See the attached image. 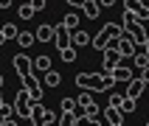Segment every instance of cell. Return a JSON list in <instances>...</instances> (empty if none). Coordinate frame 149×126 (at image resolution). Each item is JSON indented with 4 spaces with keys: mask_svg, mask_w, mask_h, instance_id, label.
I'll return each mask as SVG.
<instances>
[{
    "mask_svg": "<svg viewBox=\"0 0 149 126\" xmlns=\"http://www.w3.org/2000/svg\"><path fill=\"white\" fill-rule=\"evenodd\" d=\"M0 34H3V36H6V42H8V39H14V36H17L20 31H17V25H11V23H3V25H0Z\"/></svg>",
    "mask_w": 149,
    "mask_h": 126,
    "instance_id": "603a6c76",
    "label": "cell"
},
{
    "mask_svg": "<svg viewBox=\"0 0 149 126\" xmlns=\"http://www.w3.org/2000/svg\"><path fill=\"white\" fill-rule=\"evenodd\" d=\"M14 6V0H0V8H11Z\"/></svg>",
    "mask_w": 149,
    "mask_h": 126,
    "instance_id": "836d02e7",
    "label": "cell"
},
{
    "mask_svg": "<svg viewBox=\"0 0 149 126\" xmlns=\"http://www.w3.org/2000/svg\"><path fill=\"white\" fill-rule=\"evenodd\" d=\"M104 120H107V123H124V115H121V109L107 107L104 109Z\"/></svg>",
    "mask_w": 149,
    "mask_h": 126,
    "instance_id": "e0dca14e",
    "label": "cell"
},
{
    "mask_svg": "<svg viewBox=\"0 0 149 126\" xmlns=\"http://www.w3.org/2000/svg\"><path fill=\"white\" fill-rule=\"evenodd\" d=\"M11 65H14V73L23 78L25 73H31V59L25 56V53H17L14 59H11Z\"/></svg>",
    "mask_w": 149,
    "mask_h": 126,
    "instance_id": "52a82bcc",
    "label": "cell"
},
{
    "mask_svg": "<svg viewBox=\"0 0 149 126\" xmlns=\"http://www.w3.org/2000/svg\"><path fill=\"white\" fill-rule=\"evenodd\" d=\"M31 123H34V126H45V123L40 120V118H31Z\"/></svg>",
    "mask_w": 149,
    "mask_h": 126,
    "instance_id": "e575fe53",
    "label": "cell"
},
{
    "mask_svg": "<svg viewBox=\"0 0 149 126\" xmlns=\"http://www.w3.org/2000/svg\"><path fill=\"white\" fill-rule=\"evenodd\" d=\"M3 126H17V123H14V120H6V123H3Z\"/></svg>",
    "mask_w": 149,
    "mask_h": 126,
    "instance_id": "8d00e7d4",
    "label": "cell"
},
{
    "mask_svg": "<svg viewBox=\"0 0 149 126\" xmlns=\"http://www.w3.org/2000/svg\"><path fill=\"white\" fill-rule=\"evenodd\" d=\"M124 8L127 11H135L138 20H149V6H143L141 0H124Z\"/></svg>",
    "mask_w": 149,
    "mask_h": 126,
    "instance_id": "ba28073f",
    "label": "cell"
},
{
    "mask_svg": "<svg viewBox=\"0 0 149 126\" xmlns=\"http://www.w3.org/2000/svg\"><path fill=\"white\" fill-rule=\"evenodd\" d=\"M62 84V76L51 67V70H45V87H59Z\"/></svg>",
    "mask_w": 149,
    "mask_h": 126,
    "instance_id": "d6986e66",
    "label": "cell"
},
{
    "mask_svg": "<svg viewBox=\"0 0 149 126\" xmlns=\"http://www.w3.org/2000/svg\"><path fill=\"white\" fill-rule=\"evenodd\" d=\"M82 11H84V17H87V20H96V17H99V3H96V0H84L82 3Z\"/></svg>",
    "mask_w": 149,
    "mask_h": 126,
    "instance_id": "9a60e30c",
    "label": "cell"
},
{
    "mask_svg": "<svg viewBox=\"0 0 149 126\" xmlns=\"http://www.w3.org/2000/svg\"><path fill=\"white\" fill-rule=\"evenodd\" d=\"M34 39H37V42H51V39H54V25L42 23L40 28H37V34H34Z\"/></svg>",
    "mask_w": 149,
    "mask_h": 126,
    "instance_id": "7c38bea8",
    "label": "cell"
},
{
    "mask_svg": "<svg viewBox=\"0 0 149 126\" xmlns=\"http://www.w3.org/2000/svg\"><path fill=\"white\" fill-rule=\"evenodd\" d=\"M0 45H6V36H3V34H0Z\"/></svg>",
    "mask_w": 149,
    "mask_h": 126,
    "instance_id": "74e56055",
    "label": "cell"
},
{
    "mask_svg": "<svg viewBox=\"0 0 149 126\" xmlns=\"http://www.w3.org/2000/svg\"><path fill=\"white\" fill-rule=\"evenodd\" d=\"M90 45H93V48H96V50H104V48H107V45H110V34L104 31V28H101V31H99V34H96V36H93V39H90Z\"/></svg>",
    "mask_w": 149,
    "mask_h": 126,
    "instance_id": "5bb4252c",
    "label": "cell"
},
{
    "mask_svg": "<svg viewBox=\"0 0 149 126\" xmlns=\"http://www.w3.org/2000/svg\"><path fill=\"white\" fill-rule=\"evenodd\" d=\"M51 70V56H37V62H31V73H45Z\"/></svg>",
    "mask_w": 149,
    "mask_h": 126,
    "instance_id": "2e32d148",
    "label": "cell"
},
{
    "mask_svg": "<svg viewBox=\"0 0 149 126\" xmlns=\"http://www.w3.org/2000/svg\"><path fill=\"white\" fill-rule=\"evenodd\" d=\"M70 48H84V45H90V34L84 31V28H76V31H70V42H68Z\"/></svg>",
    "mask_w": 149,
    "mask_h": 126,
    "instance_id": "8992f818",
    "label": "cell"
},
{
    "mask_svg": "<svg viewBox=\"0 0 149 126\" xmlns=\"http://www.w3.org/2000/svg\"><path fill=\"white\" fill-rule=\"evenodd\" d=\"M110 76H113L116 81H124V84H127L130 78H132V67H124L121 62H118V65L113 67V73H110Z\"/></svg>",
    "mask_w": 149,
    "mask_h": 126,
    "instance_id": "8fae6325",
    "label": "cell"
},
{
    "mask_svg": "<svg viewBox=\"0 0 149 126\" xmlns=\"http://www.w3.org/2000/svg\"><path fill=\"white\" fill-rule=\"evenodd\" d=\"M6 120H14V107L11 104H0V126Z\"/></svg>",
    "mask_w": 149,
    "mask_h": 126,
    "instance_id": "44dd1931",
    "label": "cell"
},
{
    "mask_svg": "<svg viewBox=\"0 0 149 126\" xmlns=\"http://www.w3.org/2000/svg\"><path fill=\"white\" fill-rule=\"evenodd\" d=\"M28 3H31L34 11H45V6H48V0H28Z\"/></svg>",
    "mask_w": 149,
    "mask_h": 126,
    "instance_id": "4dcf8cb0",
    "label": "cell"
},
{
    "mask_svg": "<svg viewBox=\"0 0 149 126\" xmlns=\"http://www.w3.org/2000/svg\"><path fill=\"white\" fill-rule=\"evenodd\" d=\"M135 107H138V101L124 95V101H121V107H118V109H121V115H130V112H135Z\"/></svg>",
    "mask_w": 149,
    "mask_h": 126,
    "instance_id": "d4e9b609",
    "label": "cell"
},
{
    "mask_svg": "<svg viewBox=\"0 0 149 126\" xmlns=\"http://www.w3.org/2000/svg\"><path fill=\"white\" fill-rule=\"evenodd\" d=\"M59 56H62V62H76V48H70V45H65V48H59Z\"/></svg>",
    "mask_w": 149,
    "mask_h": 126,
    "instance_id": "cb8c5ba5",
    "label": "cell"
},
{
    "mask_svg": "<svg viewBox=\"0 0 149 126\" xmlns=\"http://www.w3.org/2000/svg\"><path fill=\"white\" fill-rule=\"evenodd\" d=\"M101 53H104V62H101V65H110V67H116L118 62L124 59L121 53H118V48H116V45H110V48H104Z\"/></svg>",
    "mask_w": 149,
    "mask_h": 126,
    "instance_id": "30bf717a",
    "label": "cell"
},
{
    "mask_svg": "<svg viewBox=\"0 0 149 126\" xmlns=\"http://www.w3.org/2000/svg\"><path fill=\"white\" fill-rule=\"evenodd\" d=\"M90 126H101V123H99V120H90Z\"/></svg>",
    "mask_w": 149,
    "mask_h": 126,
    "instance_id": "f35d334b",
    "label": "cell"
},
{
    "mask_svg": "<svg viewBox=\"0 0 149 126\" xmlns=\"http://www.w3.org/2000/svg\"><path fill=\"white\" fill-rule=\"evenodd\" d=\"M54 45H56V48H65L68 42H70V31H68V28H62V25H54Z\"/></svg>",
    "mask_w": 149,
    "mask_h": 126,
    "instance_id": "9c48e42d",
    "label": "cell"
},
{
    "mask_svg": "<svg viewBox=\"0 0 149 126\" xmlns=\"http://www.w3.org/2000/svg\"><path fill=\"white\" fill-rule=\"evenodd\" d=\"M0 25H3V20H0Z\"/></svg>",
    "mask_w": 149,
    "mask_h": 126,
    "instance_id": "60d3db41",
    "label": "cell"
},
{
    "mask_svg": "<svg viewBox=\"0 0 149 126\" xmlns=\"http://www.w3.org/2000/svg\"><path fill=\"white\" fill-rule=\"evenodd\" d=\"M40 120H42L45 126H56V112H51V109L45 107V112L40 115Z\"/></svg>",
    "mask_w": 149,
    "mask_h": 126,
    "instance_id": "4316f807",
    "label": "cell"
},
{
    "mask_svg": "<svg viewBox=\"0 0 149 126\" xmlns=\"http://www.w3.org/2000/svg\"><path fill=\"white\" fill-rule=\"evenodd\" d=\"M99 3V8H110V6H116V0H96Z\"/></svg>",
    "mask_w": 149,
    "mask_h": 126,
    "instance_id": "1f68e13d",
    "label": "cell"
},
{
    "mask_svg": "<svg viewBox=\"0 0 149 126\" xmlns=\"http://www.w3.org/2000/svg\"><path fill=\"white\" fill-rule=\"evenodd\" d=\"M62 112H76V101L73 98H62Z\"/></svg>",
    "mask_w": 149,
    "mask_h": 126,
    "instance_id": "f546056e",
    "label": "cell"
},
{
    "mask_svg": "<svg viewBox=\"0 0 149 126\" xmlns=\"http://www.w3.org/2000/svg\"><path fill=\"white\" fill-rule=\"evenodd\" d=\"M3 84H6V76L0 73V90H3Z\"/></svg>",
    "mask_w": 149,
    "mask_h": 126,
    "instance_id": "d590c367",
    "label": "cell"
},
{
    "mask_svg": "<svg viewBox=\"0 0 149 126\" xmlns=\"http://www.w3.org/2000/svg\"><path fill=\"white\" fill-rule=\"evenodd\" d=\"M14 39H17L20 48H31V45H34V34H31V31H20Z\"/></svg>",
    "mask_w": 149,
    "mask_h": 126,
    "instance_id": "ac0fdd59",
    "label": "cell"
},
{
    "mask_svg": "<svg viewBox=\"0 0 149 126\" xmlns=\"http://www.w3.org/2000/svg\"><path fill=\"white\" fill-rule=\"evenodd\" d=\"M116 48H118V53H121L124 59H130V56L135 53V48H138V45H135V39H132L127 31H121V36L116 39Z\"/></svg>",
    "mask_w": 149,
    "mask_h": 126,
    "instance_id": "277c9868",
    "label": "cell"
},
{
    "mask_svg": "<svg viewBox=\"0 0 149 126\" xmlns=\"http://www.w3.org/2000/svg\"><path fill=\"white\" fill-rule=\"evenodd\" d=\"M0 104H3V98H0Z\"/></svg>",
    "mask_w": 149,
    "mask_h": 126,
    "instance_id": "ab89813d",
    "label": "cell"
},
{
    "mask_svg": "<svg viewBox=\"0 0 149 126\" xmlns=\"http://www.w3.org/2000/svg\"><path fill=\"white\" fill-rule=\"evenodd\" d=\"M20 81H23V90L28 92L31 101H42V92H45V90H42V81L37 78V73H25Z\"/></svg>",
    "mask_w": 149,
    "mask_h": 126,
    "instance_id": "6da1fadb",
    "label": "cell"
},
{
    "mask_svg": "<svg viewBox=\"0 0 149 126\" xmlns=\"http://www.w3.org/2000/svg\"><path fill=\"white\" fill-rule=\"evenodd\" d=\"M31 104H34V101L28 98V92L20 90L14 95V104H11V107H14V115L17 118H31Z\"/></svg>",
    "mask_w": 149,
    "mask_h": 126,
    "instance_id": "7a4b0ae2",
    "label": "cell"
},
{
    "mask_svg": "<svg viewBox=\"0 0 149 126\" xmlns=\"http://www.w3.org/2000/svg\"><path fill=\"white\" fill-rule=\"evenodd\" d=\"M121 101H124V95H121V92H110V107H113V109L121 107Z\"/></svg>",
    "mask_w": 149,
    "mask_h": 126,
    "instance_id": "83f0119b",
    "label": "cell"
},
{
    "mask_svg": "<svg viewBox=\"0 0 149 126\" xmlns=\"http://www.w3.org/2000/svg\"><path fill=\"white\" fill-rule=\"evenodd\" d=\"M73 101H76V109H82V107H87V104L93 101V95H90V90H82L79 98H73Z\"/></svg>",
    "mask_w": 149,
    "mask_h": 126,
    "instance_id": "484cf974",
    "label": "cell"
},
{
    "mask_svg": "<svg viewBox=\"0 0 149 126\" xmlns=\"http://www.w3.org/2000/svg\"><path fill=\"white\" fill-rule=\"evenodd\" d=\"M34 14H37V11L31 8V3H23V6H17V17H20V20H31Z\"/></svg>",
    "mask_w": 149,
    "mask_h": 126,
    "instance_id": "7402d4cb",
    "label": "cell"
},
{
    "mask_svg": "<svg viewBox=\"0 0 149 126\" xmlns=\"http://www.w3.org/2000/svg\"><path fill=\"white\" fill-rule=\"evenodd\" d=\"M76 87L90 90V92H101V76L99 73H79L76 76Z\"/></svg>",
    "mask_w": 149,
    "mask_h": 126,
    "instance_id": "3957f363",
    "label": "cell"
},
{
    "mask_svg": "<svg viewBox=\"0 0 149 126\" xmlns=\"http://www.w3.org/2000/svg\"><path fill=\"white\" fill-rule=\"evenodd\" d=\"M79 23H82V20H79V14H76V11H68L65 17H62V28H68V31H76V28H79Z\"/></svg>",
    "mask_w": 149,
    "mask_h": 126,
    "instance_id": "4fadbf2b",
    "label": "cell"
},
{
    "mask_svg": "<svg viewBox=\"0 0 149 126\" xmlns=\"http://www.w3.org/2000/svg\"><path fill=\"white\" fill-rule=\"evenodd\" d=\"M65 3H68V6H73V8H82L84 0H65Z\"/></svg>",
    "mask_w": 149,
    "mask_h": 126,
    "instance_id": "d6a6232c",
    "label": "cell"
},
{
    "mask_svg": "<svg viewBox=\"0 0 149 126\" xmlns=\"http://www.w3.org/2000/svg\"><path fill=\"white\" fill-rule=\"evenodd\" d=\"M146 84L149 81L143 78V76H138V78L132 76V78L127 81V98H135V101H138V98H141V92L146 90Z\"/></svg>",
    "mask_w": 149,
    "mask_h": 126,
    "instance_id": "5b68a950",
    "label": "cell"
},
{
    "mask_svg": "<svg viewBox=\"0 0 149 126\" xmlns=\"http://www.w3.org/2000/svg\"><path fill=\"white\" fill-rule=\"evenodd\" d=\"M135 20H138V17H135V11H127V8H124V14H121V23H118V25H127V23H135Z\"/></svg>",
    "mask_w": 149,
    "mask_h": 126,
    "instance_id": "f1b7e54d",
    "label": "cell"
},
{
    "mask_svg": "<svg viewBox=\"0 0 149 126\" xmlns=\"http://www.w3.org/2000/svg\"><path fill=\"white\" fill-rule=\"evenodd\" d=\"M130 59H132V62H135V67H141V70L149 65V53H146V50H135Z\"/></svg>",
    "mask_w": 149,
    "mask_h": 126,
    "instance_id": "ffe728a7",
    "label": "cell"
}]
</instances>
